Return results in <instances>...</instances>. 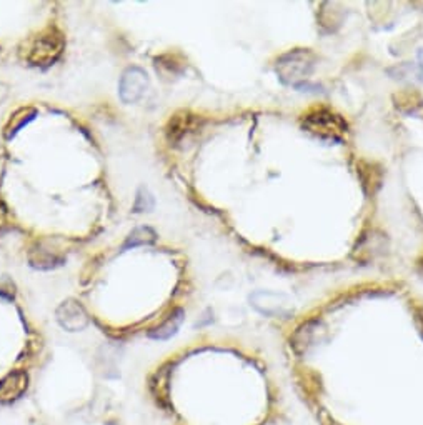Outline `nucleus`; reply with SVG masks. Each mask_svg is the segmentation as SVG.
<instances>
[{
    "instance_id": "obj_1",
    "label": "nucleus",
    "mask_w": 423,
    "mask_h": 425,
    "mask_svg": "<svg viewBox=\"0 0 423 425\" xmlns=\"http://www.w3.org/2000/svg\"><path fill=\"white\" fill-rule=\"evenodd\" d=\"M315 54L308 49H295L283 54L277 62V74L287 86L298 87L315 69Z\"/></svg>"
},
{
    "instance_id": "obj_2",
    "label": "nucleus",
    "mask_w": 423,
    "mask_h": 425,
    "mask_svg": "<svg viewBox=\"0 0 423 425\" xmlns=\"http://www.w3.org/2000/svg\"><path fill=\"white\" fill-rule=\"evenodd\" d=\"M302 127L325 141H342L349 132V125L335 112L325 107H317L303 113Z\"/></svg>"
},
{
    "instance_id": "obj_3",
    "label": "nucleus",
    "mask_w": 423,
    "mask_h": 425,
    "mask_svg": "<svg viewBox=\"0 0 423 425\" xmlns=\"http://www.w3.org/2000/svg\"><path fill=\"white\" fill-rule=\"evenodd\" d=\"M63 47L65 40L62 33L57 29H47L29 42L25 58L35 67H49L62 56Z\"/></svg>"
},
{
    "instance_id": "obj_4",
    "label": "nucleus",
    "mask_w": 423,
    "mask_h": 425,
    "mask_svg": "<svg viewBox=\"0 0 423 425\" xmlns=\"http://www.w3.org/2000/svg\"><path fill=\"white\" fill-rule=\"evenodd\" d=\"M388 250V239L387 235L380 232V230L372 229L365 232L357 242L353 249V259L358 262H372L376 257L383 255Z\"/></svg>"
},
{
    "instance_id": "obj_5",
    "label": "nucleus",
    "mask_w": 423,
    "mask_h": 425,
    "mask_svg": "<svg viewBox=\"0 0 423 425\" xmlns=\"http://www.w3.org/2000/svg\"><path fill=\"white\" fill-rule=\"evenodd\" d=\"M147 86H149V79L147 74L138 67L125 70L120 79V87H118V94L125 104H134L143 95Z\"/></svg>"
},
{
    "instance_id": "obj_6",
    "label": "nucleus",
    "mask_w": 423,
    "mask_h": 425,
    "mask_svg": "<svg viewBox=\"0 0 423 425\" xmlns=\"http://www.w3.org/2000/svg\"><path fill=\"white\" fill-rule=\"evenodd\" d=\"M55 315H57V322L61 323V327L69 332L83 330L88 326V315L86 309L74 298L62 302Z\"/></svg>"
},
{
    "instance_id": "obj_7",
    "label": "nucleus",
    "mask_w": 423,
    "mask_h": 425,
    "mask_svg": "<svg viewBox=\"0 0 423 425\" xmlns=\"http://www.w3.org/2000/svg\"><path fill=\"white\" fill-rule=\"evenodd\" d=\"M29 376L24 370H12L0 378V403H12L25 394Z\"/></svg>"
},
{
    "instance_id": "obj_8",
    "label": "nucleus",
    "mask_w": 423,
    "mask_h": 425,
    "mask_svg": "<svg viewBox=\"0 0 423 425\" xmlns=\"http://www.w3.org/2000/svg\"><path fill=\"white\" fill-rule=\"evenodd\" d=\"M197 115H192L190 112H177L168 119L167 127H165V136L172 145H177L187 134L192 132V129L197 125Z\"/></svg>"
},
{
    "instance_id": "obj_9",
    "label": "nucleus",
    "mask_w": 423,
    "mask_h": 425,
    "mask_svg": "<svg viewBox=\"0 0 423 425\" xmlns=\"http://www.w3.org/2000/svg\"><path fill=\"white\" fill-rule=\"evenodd\" d=\"M185 312L180 309V307H177V309H173L165 315V319L160 323H157L155 327H152L149 330V337L154 340H168L173 335L177 334V330L180 329L182 322H184Z\"/></svg>"
},
{
    "instance_id": "obj_10",
    "label": "nucleus",
    "mask_w": 423,
    "mask_h": 425,
    "mask_svg": "<svg viewBox=\"0 0 423 425\" xmlns=\"http://www.w3.org/2000/svg\"><path fill=\"white\" fill-rule=\"evenodd\" d=\"M358 175H360L362 180V187L363 191L369 197H374L378 189L382 187V180H383V172L382 167H378L376 163L372 162H360L358 163Z\"/></svg>"
},
{
    "instance_id": "obj_11",
    "label": "nucleus",
    "mask_w": 423,
    "mask_h": 425,
    "mask_svg": "<svg viewBox=\"0 0 423 425\" xmlns=\"http://www.w3.org/2000/svg\"><path fill=\"white\" fill-rule=\"evenodd\" d=\"M319 326H320L319 321H308V322H303L302 326H298L297 329H295V332L290 337V344H292V347H294L295 352L305 353L308 348L314 345Z\"/></svg>"
},
{
    "instance_id": "obj_12",
    "label": "nucleus",
    "mask_w": 423,
    "mask_h": 425,
    "mask_svg": "<svg viewBox=\"0 0 423 425\" xmlns=\"http://www.w3.org/2000/svg\"><path fill=\"white\" fill-rule=\"evenodd\" d=\"M29 260H31L32 267L45 271V268H52L62 265L63 257L58 255L57 252L42 249V246L39 243V247H33V249L29 252Z\"/></svg>"
},
{
    "instance_id": "obj_13",
    "label": "nucleus",
    "mask_w": 423,
    "mask_h": 425,
    "mask_svg": "<svg viewBox=\"0 0 423 425\" xmlns=\"http://www.w3.org/2000/svg\"><path fill=\"white\" fill-rule=\"evenodd\" d=\"M37 111L32 107H25L20 109V111H17L14 115L10 117V120L7 122L6 130H3V136H6L7 141H10L12 137H15L17 134H19L20 129H24L25 125L31 124V122L35 119Z\"/></svg>"
},
{
    "instance_id": "obj_14",
    "label": "nucleus",
    "mask_w": 423,
    "mask_h": 425,
    "mask_svg": "<svg viewBox=\"0 0 423 425\" xmlns=\"http://www.w3.org/2000/svg\"><path fill=\"white\" fill-rule=\"evenodd\" d=\"M155 235L154 230L150 227H137L130 232L127 241L124 242V249H130V247H138V246H149V243L155 242Z\"/></svg>"
},
{
    "instance_id": "obj_15",
    "label": "nucleus",
    "mask_w": 423,
    "mask_h": 425,
    "mask_svg": "<svg viewBox=\"0 0 423 425\" xmlns=\"http://www.w3.org/2000/svg\"><path fill=\"white\" fill-rule=\"evenodd\" d=\"M135 212H143V210H152L154 209V197L150 195L145 189H141L137 193V199H135L134 205Z\"/></svg>"
},
{
    "instance_id": "obj_16",
    "label": "nucleus",
    "mask_w": 423,
    "mask_h": 425,
    "mask_svg": "<svg viewBox=\"0 0 423 425\" xmlns=\"http://www.w3.org/2000/svg\"><path fill=\"white\" fill-rule=\"evenodd\" d=\"M415 315H417V322H418V327H420L422 337H423V307H418V309L415 310Z\"/></svg>"
},
{
    "instance_id": "obj_17",
    "label": "nucleus",
    "mask_w": 423,
    "mask_h": 425,
    "mask_svg": "<svg viewBox=\"0 0 423 425\" xmlns=\"http://www.w3.org/2000/svg\"><path fill=\"white\" fill-rule=\"evenodd\" d=\"M417 271H418V273H420V275L423 277V255L420 257V259H418V262H417Z\"/></svg>"
},
{
    "instance_id": "obj_18",
    "label": "nucleus",
    "mask_w": 423,
    "mask_h": 425,
    "mask_svg": "<svg viewBox=\"0 0 423 425\" xmlns=\"http://www.w3.org/2000/svg\"><path fill=\"white\" fill-rule=\"evenodd\" d=\"M0 297L7 298V300H10V298H14V296H10V294H6L3 290H0Z\"/></svg>"
}]
</instances>
